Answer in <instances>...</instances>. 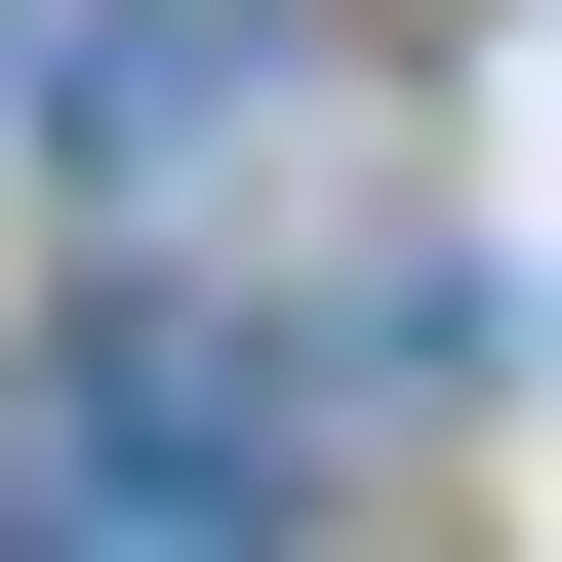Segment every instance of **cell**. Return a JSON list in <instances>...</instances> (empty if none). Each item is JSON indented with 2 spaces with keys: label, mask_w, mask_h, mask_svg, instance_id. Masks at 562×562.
Here are the masks:
<instances>
[{
  "label": "cell",
  "mask_w": 562,
  "mask_h": 562,
  "mask_svg": "<svg viewBox=\"0 0 562 562\" xmlns=\"http://www.w3.org/2000/svg\"><path fill=\"white\" fill-rule=\"evenodd\" d=\"M0 562H281V522H241V482H201V442H81V482H41V522H0Z\"/></svg>",
  "instance_id": "cell-1"
}]
</instances>
